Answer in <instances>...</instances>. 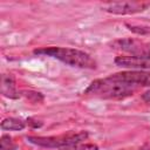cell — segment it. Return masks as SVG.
<instances>
[{
  "instance_id": "1",
  "label": "cell",
  "mask_w": 150,
  "mask_h": 150,
  "mask_svg": "<svg viewBox=\"0 0 150 150\" xmlns=\"http://www.w3.org/2000/svg\"><path fill=\"white\" fill-rule=\"evenodd\" d=\"M136 84L124 82L121 80L115 79L112 75L94 80L84 90L83 94L100 97V98H108V100H121L129 97L135 94L137 90Z\"/></svg>"
},
{
  "instance_id": "2",
  "label": "cell",
  "mask_w": 150,
  "mask_h": 150,
  "mask_svg": "<svg viewBox=\"0 0 150 150\" xmlns=\"http://www.w3.org/2000/svg\"><path fill=\"white\" fill-rule=\"evenodd\" d=\"M36 55L54 57L68 66L82 69H95L96 61L86 52L69 47H42L34 50Z\"/></svg>"
},
{
  "instance_id": "3",
  "label": "cell",
  "mask_w": 150,
  "mask_h": 150,
  "mask_svg": "<svg viewBox=\"0 0 150 150\" xmlns=\"http://www.w3.org/2000/svg\"><path fill=\"white\" fill-rule=\"evenodd\" d=\"M88 136L89 135L87 131H77V132L70 131L57 136H28L26 139L27 142L41 148L60 149L63 146L82 143L88 138Z\"/></svg>"
},
{
  "instance_id": "4",
  "label": "cell",
  "mask_w": 150,
  "mask_h": 150,
  "mask_svg": "<svg viewBox=\"0 0 150 150\" xmlns=\"http://www.w3.org/2000/svg\"><path fill=\"white\" fill-rule=\"evenodd\" d=\"M110 47L115 50L123 52L129 54V56H149L150 55V46L138 39L132 38H123L116 39L110 42Z\"/></svg>"
},
{
  "instance_id": "5",
  "label": "cell",
  "mask_w": 150,
  "mask_h": 150,
  "mask_svg": "<svg viewBox=\"0 0 150 150\" xmlns=\"http://www.w3.org/2000/svg\"><path fill=\"white\" fill-rule=\"evenodd\" d=\"M150 7V2L144 1H123V2H109L101 6V9L115 14V15H130L146 11Z\"/></svg>"
},
{
  "instance_id": "6",
  "label": "cell",
  "mask_w": 150,
  "mask_h": 150,
  "mask_svg": "<svg viewBox=\"0 0 150 150\" xmlns=\"http://www.w3.org/2000/svg\"><path fill=\"white\" fill-rule=\"evenodd\" d=\"M112 76L117 80L134 83L136 86L150 87V73L145 70H127V71L116 73Z\"/></svg>"
},
{
  "instance_id": "7",
  "label": "cell",
  "mask_w": 150,
  "mask_h": 150,
  "mask_svg": "<svg viewBox=\"0 0 150 150\" xmlns=\"http://www.w3.org/2000/svg\"><path fill=\"white\" fill-rule=\"evenodd\" d=\"M115 64L123 68L134 69H150V55L149 56H117L115 59Z\"/></svg>"
},
{
  "instance_id": "8",
  "label": "cell",
  "mask_w": 150,
  "mask_h": 150,
  "mask_svg": "<svg viewBox=\"0 0 150 150\" xmlns=\"http://www.w3.org/2000/svg\"><path fill=\"white\" fill-rule=\"evenodd\" d=\"M1 94L5 97L16 100L20 97V94L16 89L15 77L12 74H4L1 76Z\"/></svg>"
},
{
  "instance_id": "9",
  "label": "cell",
  "mask_w": 150,
  "mask_h": 150,
  "mask_svg": "<svg viewBox=\"0 0 150 150\" xmlns=\"http://www.w3.org/2000/svg\"><path fill=\"white\" fill-rule=\"evenodd\" d=\"M26 127V122L21 118L16 117H7L1 122V129L2 130H22Z\"/></svg>"
},
{
  "instance_id": "10",
  "label": "cell",
  "mask_w": 150,
  "mask_h": 150,
  "mask_svg": "<svg viewBox=\"0 0 150 150\" xmlns=\"http://www.w3.org/2000/svg\"><path fill=\"white\" fill-rule=\"evenodd\" d=\"M125 27L138 35H148L150 34V26L149 25H134V23H125Z\"/></svg>"
},
{
  "instance_id": "11",
  "label": "cell",
  "mask_w": 150,
  "mask_h": 150,
  "mask_svg": "<svg viewBox=\"0 0 150 150\" xmlns=\"http://www.w3.org/2000/svg\"><path fill=\"white\" fill-rule=\"evenodd\" d=\"M0 149L1 150H18V145L11 136L2 135L0 139Z\"/></svg>"
},
{
  "instance_id": "12",
  "label": "cell",
  "mask_w": 150,
  "mask_h": 150,
  "mask_svg": "<svg viewBox=\"0 0 150 150\" xmlns=\"http://www.w3.org/2000/svg\"><path fill=\"white\" fill-rule=\"evenodd\" d=\"M59 150H98V146L93 143H86V144L79 143V144H73V145L60 148Z\"/></svg>"
},
{
  "instance_id": "13",
  "label": "cell",
  "mask_w": 150,
  "mask_h": 150,
  "mask_svg": "<svg viewBox=\"0 0 150 150\" xmlns=\"http://www.w3.org/2000/svg\"><path fill=\"white\" fill-rule=\"evenodd\" d=\"M22 95L30 102L33 103H39V102H42L43 101V95L39 91H34V90H22L21 91Z\"/></svg>"
},
{
  "instance_id": "14",
  "label": "cell",
  "mask_w": 150,
  "mask_h": 150,
  "mask_svg": "<svg viewBox=\"0 0 150 150\" xmlns=\"http://www.w3.org/2000/svg\"><path fill=\"white\" fill-rule=\"evenodd\" d=\"M26 123L29 125V127H32V128H41L42 127V121H40V120H36V118H34V117H28L27 120H26Z\"/></svg>"
},
{
  "instance_id": "15",
  "label": "cell",
  "mask_w": 150,
  "mask_h": 150,
  "mask_svg": "<svg viewBox=\"0 0 150 150\" xmlns=\"http://www.w3.org/2000/svg\"><path fill=\"white\" fill-rule=\"evenodd\" d=\"M142 100H143L144 102H146L148 104H150V89L142 94Z\"/></svg>"
},
{
  "instance_id": "16",
  "label": "cell",
  "mask_w": 150,
  "mask_h": 150,
  "mask_svg": "<svg viewBox=\"0 0 150 150\" xmlns=\"http://www.w3.org/2000/svg\"><path fill=\"white\" fill-rule=\"evenodd\" d=\"M125 150V149H124ZM138 150H150V145H144L143 148H141V149H138Z\"/></svg>"
}]
</instances>
